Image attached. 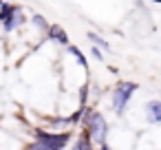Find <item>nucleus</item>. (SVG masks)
Masks as SVG:
<instances>
[{
    "instance_id": "nucleus-5",
    "label": "nucleus",
    "mask_w": 161,
    "mask_h": 150,
    "mask_svg": "<svg viewBox=\"0 0 161 150\" xmlns=\"http://www.w3.org/2000/svg\"><path fill=\"white\" fill-rule=\"evenodd\" d=\"M22 22H25L22 9H18V11H16V14H14L9 20H7V22H3V27H5V31H14V29H16L18 25H22Z\"/></svg>"
},
{
    "instance_id": "nucleus-8",
    "label": "nucleus",
    "mask_w": 161,
    "mask_h": 150,
    "mask_svg": "<svg viewBox=\"0 0 161 150\" xmlns=\"http://www.w3.org/2000/svg\"><path fill=\"white\" fill-rule=\"evenodd\" d=\"M71 53H73V55L77 58V62H80V64H82V66L86 69V60H84V55H82V51H80V49H75V47H71Z\"/></svg>"
},
{
    "instance_id": "nucleus-10",
    "label": "nucleus",
    "mask_w": 161,
    "mask_h": 150,
    "mask_svg": "<svg viewBox=\"0 0 161 150\" xmlns=\"http://www.w3.org/2000/svg\"><path fill=\"white\" fill-rule=\"evenodd\" d=\"M31 20L36 22V27H40V29H47V20H44L42 16H38V14H36V16H33Z\"/></svg>"
},
{
    "instance_id": "nucleus-1",
    "label": "nucleus",
    "mask_w": 161,
    "mask_h": 150,
    "mask_svg": "<svg viewBox=\"0 0 161 150\" xmlns=\"http://www.w3.org/2000/svg\"><path fill=\"white\" fill-rule=\"evenodd\" d=\"M36 135H38V141H33L27 150H60L69 141V135H51L42 130H38Z\"/></svg>"
},
{
    "instance_id": "nucleus-11",
    "label": "nucleus",
    "mask_w": 161,
    "mask_h": 150,
    "mask_svg": "<svg viewBox=\"0 0 161 150\" xmlns=\"http://www.w3.org/2000/svg\"><path fill=\"white\" fill-rule=\"evenodd\" d=\"M88 38H91V40H93L95 44H99L102 49H108V44H106V42H104V40H102L99 36H95V33H88Z\"/></svg>"
},
{
    "instance_id": "nucleus-2",
    "label": "nucleus",
    "mask_w": 161,
    "mask_h": 150,
    "mask_svg": "<svg viewBox=\"0 0 161 150\" xmlns=\"http://www.w3.org/2000/svg\"><path fill=\"white\" fill-rule=\"evenodd\" d=\"M135 88H137V84H132V82H119L117 84V88L113 93V106H115L117 113H124L126 102L130 99V95H132Z\"/></svg>"
},
{
    "instance_id": "nucleus-9",
    "label": "nucleus",
    "mask_w": 161,
    "mask_h": 150,
    "mask_svg": "<svg viewBox=\"0 0 161 150\" xmlns=\"http://www.w3.org/2000/svg\"><path fill=\"white\" fill-rule=\"evenodd\" d=\"M75 150H91V143H88V137H82L77 141V148Z\"/></svg>"
},
{
    "instance_id": "nucleus-14",
    "label": "nucleus",
    "mask_w": 161,
    "mask_h": 150,
    "mask_svg": "<svg viewBox=\"0 0 161 150\" xmlns=\"http://www.w3.org/2000/svg\"><path fill=\"white\" fill-rule=\"evenodd\" d=\"M0 5H3V0H0Z\"/></svg>"
},
{
    "instance_id": "nucleus-7",
    "label": "nucleus",
    "mask_w": 161,
    "mask_h": 150,
    "mask_svg": "<svg viewBox=\"0 0 161 150\" xmlns=\"http://www.w3.org/2000/svg\"><path fill=\"white\" fill-rule=\"evenodd\" d=\"M18 9H20L18 5H5V3H3V5H0V22H7Z\"/></svg>"
},
{
    "instance_id": "nucleus-6",
    "label": "nucleus",
    "mask_w": 161,
    "mask_h": 150,
    "mask_svg": "<svg viewBox=\"0 0 161 150\" xmlns=\"http://www.w3.org/2000/svg\"><path fill=\"white\" fill-rule=\"evenodd\" d=\"M49 36H51L53 40H58L60 44H69V36L64 33V29H62L60 25H53V27L49 29Z\"/></svg>"
},
{
    "instance_id": "nucleus-3",
    "label": "nucleus",
    "mask_w": 161,
    "mask_h": 150,
    "mask_svg": "<svg viewBox=\"0 0 161 150\" xmlns=\"http://www.w3.org/2000/svg\"><path fill=\"white\" fill-rule=\"evenodd\" d=\"M106 121H104V117L99 115V113H93L91 115V137H93V141H97V143H102L104 146V141H106Z\"/></svg>"
},
{
    "instance_id": "nucleus-4",
    "label": "nucleus",
    "mask_w": 161,
    "mask_h": 150,
    "mask_svg": "<svg viewBox=\"0 0 161 150\" xmlns=\"http://www.w3.org/2000/svg\"><path fill=\"white\" fill-rule=\"evenodd\" d=\"M146 117H148V121L150 124H157V121H161V102H148L146 104Z\"/></svg>"
},
{
    "instance_id": "nucleus-13",
    "label": "nucleus",
    "mask_w": 161,
    "mask_h": 150,
    "mask_svg": "<svg viewBox=\"0 0 161 150\" xmlns=\"http://www.w3.org/2000/svg\"><path fill=\"white\" fill-rule=\"evenodd\" d=\"M99 150H108V148H106V146H102V148H99Z\"/></svg>"
},
{
    "instance_id": "nucleus-12",
    "label": "nucleus",
    "mask_w": 161,
    "mask_h": 150,
    "mask_svg": "<svg viewBox=\"0 0 161 150\" xmlns=\"http://www.w3.org/2000/svg\"><path fill=\"white\" fill-rule=\"evenodd\" d=\"M93 58H95V60H102V53H99L95 47H93Z\"/></svg>"
}]
</instances>
